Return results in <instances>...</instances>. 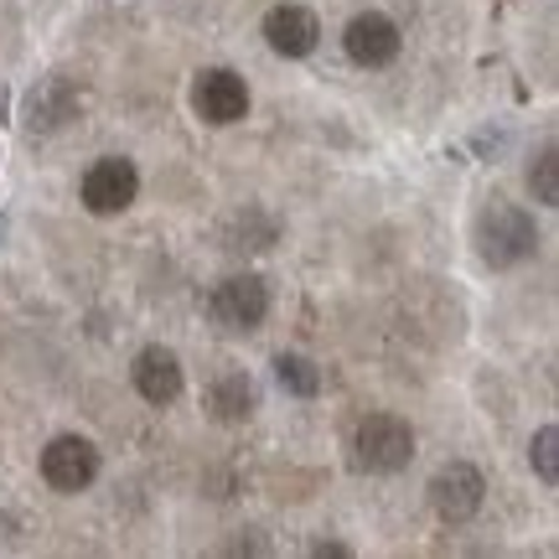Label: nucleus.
Here are the masks:
<instances>
[{
    "instance_id": "1",
    "label": "nucleus",
    "mask_w": 559,
    "mask_h": 559,
    "mask_svg": "<svg viewBox=\"0 0 559 559\" xmlns=\"http://www.w3.org/2000/svg\"><path fill=\"white\" fill-rule=\"evenodd\" d=\"M539 249V228L523 207H487L477 218V254L492 270H513V264L534 260Z\"/></svg>"
},
{
    "instance_id": "2",
    "label": "nucleus",
    "mask_w": 559,
    "mask_h": 559,
    "mask_svg": "<svg viewBox=\"0 0 559 559\" xmlns=\"http://www.w3.org/2000/svg\"><path fill=\"white\" fill-rule=\"evenodd\" d=\"M409 456H415V430L400 415H368L358 425V436H353V461L362 472H373V477L404 472Z\"/></svg>"
},
{
    "instance_id": "3",
    "label": "nucleus",
    "mask_w": 559,
    "mask_h": 559,
    "mask_svg": "<svg viewBox=\"0 0 559 559\" xmlns=\"http://www.w3.org/2000/svg\"><path fill=\"white\" fill-rule=\"evenodd\" d=\"M207 317L223 332H260L264 317H270V285L260 275H228L207 300Z\"/></svg>"
},
{
    "instance_id": "4",
    "label": "nucleus",
    "mask_w": 559,
    "mask_h": 559,
    "mask_svg": "<svg viewBox=\"0 0 559 559\" xmlns=\"http://www.w3.org/2000/svg\"><path fill=\"white\" fill-rule=\"evenodd\" d=\"M135 198H140V171H135V160L104 156V160H94V166L83 171V207H88V213H99V218H115V213H124V207H130Z\"/></svg>"
},
{
    "instance_id": "5",
    "label": "nucleus",
    "mask_w": 559,
    "mask_h": 559,
    "mask_svg": "<svg viewBox=\"0 0 559 559\" xmlns=\"http://www.w3.org/2000/svg\"><path fill=\"white\" fill-rule=\"evenodd\" d=\"M94 477H99V451H94V440L58 436L47 451H41V481H47L52 492H62V498L94 487Z\"/></svg>"
},
{
    "instance_id": "6",
    "label": "nucleus",
    "mask_w": 559,
    "mask_h": 559,
    "mask_svg": "<svg viewBox=\"0 0 559 559\" xmlns=\"http://www.w3.org/2000/svg\"><path fill=\"white\" fill-rule=\"evenodd\" d=\"M481 498H487V481L472 461H445L430 481V508H436L445 523H466L481 513Z\"/></svg>"
},
{
    "instance_id": "7",
    "label": "nucleus",
    "mask_w": 559,
    "mask_h": 559,
    "mask_svg": "<svg viewBox=\"0 0 559 559\" xmlns=\"http://www.w3.org/2000/svg\"><path fill=\"white\" fill-rule=\"evenodd\" d=\"M342 47H347V58L358 62V68H389V62L400 58V26L383 16V11H362V16L347 21V32H342Z\"/></svg>"
},
{
    "instance_id": "8",
    "label": "nucleus",
    "mask_w": 559,
    "mask_h": 559,
    "mask_svg": "<svg viewBox=\"0 0 559 559\" xmlns=\"http://www.w3.org/2000/svg\"><path fill=\"white\" fill-rule=\"evenodd\" d=\"M192 109L207 124H239L249 115V83L234 68H207L192 88Z\"/></svg>"
},
{
    "instance_id": "9",
    "label": "nucleus",
    "mask_w": 559,
    "mask_h": 559,
    "mask_svg": "<svg viewBox=\"0 0 559 559\" xmlns=\"http://www.w3.org/2000/svg\"><path fill=\"white\" fill-rule=\"evenodd\" d=\"M130 379H135V394L145 404H177L181 400V358L171 353V347H145L135 358V368H130Z\"/></svg>"
},
{
    "instance_id": "10",
    "label": "nucleus",
    "mask_w": 559,
    "mask_h": 559,
    "mask_svg": "<svg viewBox=\"0 0 559 559\" xmlns=\"http://www.w3.org/2000/svg\"><path fill=\"white\" fill-rule=\"evenodd\" d=\"M264 41H270V52H280V58H306V52H317L321 21L306 5H275L264 16Z\"/></svg>"
},
{
    "instance_id": "11",
    "label": "nucleus",
    "mask_w": 559,
    "mask_h": 559,
    "mask_svg": "<svg viewBox=\"0 0 559 559\" xmlns=\"http://www.w3.org/2000/svg\"><path fill=\"white\" fill-rule=\"evenodd\" d=\"M207 409H213V419H223V425H239V419H249L260 409V389H254L249 373H223V379L207 389Z\"/></svg>"
},
{
    "instance_id": "12",
    "label": "nucleus",
    "mask_w": 559,
    "mask_h": 559,
    "mask_svg": "<svg viewBox=\"0 0 559 559\" xmlns=\"http://www.w3.org/2000/svg\"><path fill=\"white\" fill-rule=\"evenodd\" d=\"M79 104H83V94L68 79H47L37 94H32V124H37V130H58V124H68L79 115Z\"/></svg>"
},
{
    "instance_id": "13",
    "label": "nucleus",
    "mask_w": 559,
    "mask_h": 559,
    "mask_svg": "<svg viewBox=\"0 0 559 559\" xmlns=\"http://www.w3.org/2000/svg\"><path fill=\"white\" fill-rule=\"evenodd\" d=\"M275 379L285 394H296V400H311L321 394V368L311 358H300V353H280L275 358Z\"/></svg>"
},
{
    "instance_id": "14",
    "label": "nucleus",
    "mask_w": 559,
    "mask_h": 559,
    "mask_svg": "<svg viewBox=\"0 0 559 559\" xmlns=\"http://www.w3.org/2000/svg\"><path fill=\"white\" fill-rule=\"evenodd\" d=\"M528 192H534V202H544V207H559V156H555V145H544L539 160L528 166Z\"/></svg>"
},
{
    "instance_id": "15",
    "label": "nucleus",
    "mask_w": 559,
    "mask_h": 559,
    "mask_svg": "<svg viewBox=\"0 0 559 559\" xmlns=\"http://www.w3.org/2000/svg\"><path fill=\"white\" fill-rule=\"evenodd\" d=\"M528 461H534V472L555 487V481H559V430H555V425H544L539 436L528 440Z\"/></svg>"
}]
</instances>
